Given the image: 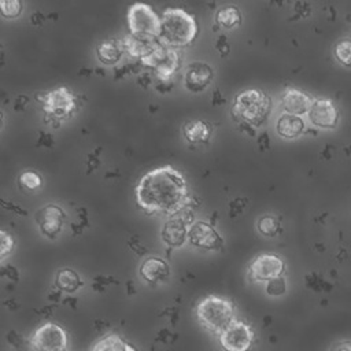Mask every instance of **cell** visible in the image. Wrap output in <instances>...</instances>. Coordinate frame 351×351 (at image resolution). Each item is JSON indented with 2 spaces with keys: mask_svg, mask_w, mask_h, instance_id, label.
<instances>
[{
  "mask_svg": "<svg viewBox=\"0 0 351 351\" xmlns=\"http://www.w3.org/2000/svg\"><path fill=\"white\" fill-rule=\"evenodd\" d=\"M55 285L58 289L64 292H75L84 282L80 280L78 274L71 269H60L55 277Z\"/></svg>",
  "mask_w": 351,
  "mask_h": 351,
  "instance_id": "7402d4cb",
  "label": "cell"
},
{
  "mask_svg": "<svg viewBox=\"0 0 351 351\" xmlns=\"http://www.w3.org/2000/svg\"><path fill=\"white\" fill-rule=\"evenodd\" d=\"M270 110L269 97L256 89H248L239 93L234 99L233 111L237 117L252 125H261Z\"/></svg>",
  "mask_w": 351,
  "mask_h": 351,
  "instance_id": "277c9868",
  "label": "cell"
},
{
  "mask_svg": "<svg viewBox=\"0 0 351 351\" xmlns=\"http://www.w3.org/2000/svg\"><path fill=\"white\" fill-rule=\"evenodd\" d=\"M213 80V70L206 63H192L184 77V85L191 92H202Z\"/></svg>",
  "mask_w": 351,
  "mask_h": 351,
  "instance_id": "5bb4252c",
  "label": "cell"
},
{
  "mask_svg": "<svg viewBox=\"0 0 351 351\" xmlns=\"http://www.w3.org/2000/svg\"><path fill=\"white\" fill-rule=\"evenodd\" d=\"M278 221L273 217H262L258 222V229L265 236H274L278 232Z\"/></svg>",
  "mask_w": 351,
  "mask_h": 351,
  "instance_id": "83f0119b",
  "label": "cell"
},
{
  "mask_svg": "<svg viewBox=\"0 0 351 351\" xmlns=\"http://www.w3.org/2000/svg\"><path fill=\"white\" fill-rule=\"evenodd\" d=\"M330 351H351V343L350 341H343V343H337L332 347Z\"/></svg>",
  "mask_w": 351,
  "mask_h": 351,
  "instance_id": "4dcf8cb0",
  "label": "cell"
},
{
  "mask_svg": "<svg viewBox=\"0 0 351 351\" xmlns=\"http://www.w3.org/2000/svg\"><path fill=\"white\" fill-rule=\"evenodd\" d=\"M184 134L189 143H206L210 138L211 129L204 121H188L184 125Z\"/></svg>",
  "mask_w": 351,
  "mask_h": 351,
  "instance_id": "44dd1931",
  "label": "cell"
},
{
  "mask_svg": "<svg viewBox=\"0 0 351 351\" xmlns=\"http://www.w3.org/2000/svg\"><path fill=\"white\" fill-rule=\"evenodd\" d=\"M192 223L182 217L169 219L162 230L163 241L170 247H180L185 243L188 237V229Z\"/></svg>",
  "mask_w": 351,
  "mask_h": 351,
  "instance_id": "9a60e30c",
  "label": "cell"
},
{
  "mask_svg": "<svg viewBox=\"0 0 351 351\" xmlns=\"http://www.w3.org/2000/svg\"><path fill=\"white\" fill-rule=\"evenodd\" d=\"M233 304L219 296L210 295L204 298L196 307V317L199 322L210 332L221 335L233 319Z\"/></svg>",
  "mask_w": 351,
  "mask_h": 351,
  "instance_id": "3957f363",
  "label": "cell"
},
{
  "mask_svg": "<svg viewBox=\"0 0 351 351\" xmlns=\"http://www.w3.org/2000/svg\"><path fill=\"white\" fill-rule=\"evenodd\" d=\"M254 335L251 328L241 321H232L219 335L221 346L226 351H248Z\"/></svg>",
  "mask_w": 351,
  "mask_h": 351,
  "instance_id": "9c48e42d",
  "label": "cell"
},
{
  "mask_svg": "<svg viewBox=\"0 0 351 351\" xmlns=\"http://www.w3.org/2000/svg\"><path fill=\"white\" fill-rule=\"evenodd\" d=\"M191 244L203 250H218L222 247V237L218 232L206 222H195L188 229Z\"/></svg>",
  "mask_w": 351,
  "mask_h": 351,
  "instance_id": "7c38bea8",
  "label": "cell"
},
{
  "mask_svg": "<svg viewBox=\"0 0 351 351\" xmlns=\"http://www.w3.org/2000/svg\"><path fill=\"white\" fill-rule=\"evenodd\" d=\"M136 202L148 214L174 215L189 203L186 181L169 165L156 167L140 178L136 185Z\"/></svg>",
  "mask_w": 351,
  "mask_h": 351,
  "instance_id": "6da1fadb",
  "label": "cell"
},
{
  "mask_svg": "<svg viewBox=\"0 0 351 351\" xmlns=\"http://www.w3.org/2000/svg\"><path fill=\"white\" fill-rule=\"evenodd\" d=\"M0 128H1V114H0Z\"/></svg>",
  "mask_w": 351,
  "mask_h": 351,
  "instance_id": "d6a6232c",
  "label": "cell"
},
{
  "mask_svg": "<svg viewBox=\"0 0 351 351\" xmlns=\"http://www.w3.org/2000/svg\"><path fill=\"white\" fill-rule=\"evenodd\" d=\"M40 100L45 112L56 119L67 118L75 108V97L66 86H60L44 93Z\"/></svg>",
  "mask_w": 351,
  "mask_h": 351,
  "instance_id": "ba28073f",
  "label": "cell"
},
{
  "mask_svg": "<svg viewBox=\"0 0 351 351\" xmlns=\"http://www.w3.org/2000/svg\"><path fill=\"white\" fill-rule=\"evenodd\" d=\"M140 274L147 282L156 285L170 277V267L166 261L156 256H149L141 263Z\"/></svg>",
  "mask_w": 351,
  "mask_h": 351,
  "instance_id": "2e32d148",
  "label": "cell"
},
{
  "mask_svg": "<svg viewBox=\"0 0 351 351\" xmlns=\"http://www.w3.org/2000/svg\"><path fill=\"white\" fill-rule=\"evenodd\" d=\"M159 45H160V43L155 37H144V36L129 34L123 40L125 51L132 56H138L140 59L148 56Z\"/></svg>",
  "mask_w": 351,
  "mask_h": 351,
  "instance_id": "e0dca14e",
  "label": "cell"
},
{
  "mask_svg": "<svg viewBox=\"0 0 351 351\" xmlns=\"http://www.w3.org/2000/svg\"><path fill=\"white\" fill-rule=\"evenodd\" d=\"M33 351H67V333L56 324L47 322L30 337Z\"/></svg>",
  "mask_w": 351,
  "mask_h": 351,
  "instance_id": "8992f818",
  "label": "cell"
},
{
  "mask_svg": "<svg viewBox=\"0 0 351 351\" xmlns=\"http://www.w3.org/2000/svg\"><path fill=\"white\" fill-rule=\"evenodd\" d=\"M335 55L341 64L351 67V40L339 41L335 47Z\"/></svg>",
  "mask_w": 351,
  "mask_h": 351,
  "instance_id": "d4e9b609",
  "label": "cell"
},
{
  "mask_svg": "<svg viewBox=\"0 0 351 351\" xmlns=\"http://www.w3.org/2000/svg\"><path fill=\"white\" fill-rule=\"evenodd\" d=\"M126 18L130 34L155 38L158 37L160 30V18L148 4H133L128 11Z\"/></svg>",
  "mask_w": 351,
  "mask_h": 351,
  "instance_id": "5b68a950",
  "label": "cell"
},
{
  "mask_svg": "<svg viewBox=\"0 0 351 351\" xmlns=\"http://www.w3.org/2000/svg\"><path fill=\"white\" fill-rule=\"evenodd\" d=\"M303 128H304L303 119L300 117L291 115V114L281 115L276 126L277 133L285 138H293L299 136L303 132Z\"/></svg>",
  "mask_w": 351,
  "mask_h": 351,
  "instance_id": "ffe728a7",
  "label": "cell"
},
{
  "mask_svg": "<svg viewBox=\"0 0 351 351\" xmlns=\"http://www.w3.org/2000/svg\"><path fill=\"white\" fill-rule=\"evenodd\" d=\"M284 262L274 254H262L256 256L250 267V277L254 281H270L281 277Z\"/></svg>",
  "mask_w": 351,
  "mask_h": 351,
  "instance_id": "30bf717a",
  "label": "cell"
},
{
  "mask_svg": "<svg viewBox=\"0 0 351 351\" xmlns=\"http://www.w3.org/2000/svg\"><path fill=\"white\" fill-rule=\"evenodd\" d=\"M197 36L195 18L181 8H166L160 16L158 41L165 47H186Z\"/></svg>",
  "mask_w": 351,
  "mask_h": 351,
  "instance_id": "7a4b0ae2",
  "label": "cell"
},
{
  "mask_svg": "<svg viewBox=\"0 0 351 351\" xmlns=\"http://www.w3.org/2000/svg\"><path fill=\"white\" fill-rule=\"evenodd\" d=\"M266 292L271 296H280L285 292V281L282 277H277L274 280H270L266 285Z\"/></svg>",
  "mask_w": 351,
  "mask_h": 351,
  "instance_id": "f546056e",
  "label": "cell"
},
{
  "mask_svg": "<svg viewBox=\"0 0 351 351\" xmlns=\"http://www.w3.org/2000/svg\"><path fill=\"white\" fill-rule=\"evenodd\" d=\"M92 351H137L133 346L123 341L117 335H110L97 341Z\"/></svg>",
  "mask_w": 351,
  "mask_h": 351,
  "instance_id": "603a6c76",
  "label": "cell"
},
{
  "mask_svg": "<svg viewBox=\"0 0 351 351\" xmlns=\"http://www.w3.org/2000/svg\"><path fill=\"white\" fill-rule=\"evenodd\" d=\"M308 117L310 121L319 128H335L337 125L339 112L330 100L318 99L313 101Z\"/></svg>",
  "mask_w": 351,
  "mask_h": 351,
  "instance_id": "4fadbf2b",
  "label": "cell"
},
{
  "mask_svg": "<svg viewBox=\"0 0 351 351\" xmlns=\"http://www.w3.org/2000/svg\"><path fill=\"white\" fill-rule=\"evenodd\" d=\"M22 11L19 0H0V14L5 18H16Z\"/></svg>",
  "mask_w": 351,
  "mask_h": 351,
  "instance_id": "4316f807",
  "label": "cell"
},
{
  "mask_svg": "<svg viewBox=\"0 0 351 351\" xmlns=\"http://www.w3.org/2000/svg\"><path fill=\"white\" fill-rule=\"evenodd\" d=\"M215 21L219 26H222L225 29H232V27L240 25L241 15L236 7H223L217 12Z\"/></svg>",
  "mask_w": 351,
  "mask_h": 351,
  "instance_id": "cb8c5ba5",
  "label": "cell"
},
{
  "mask_svg": "<svg viewBox=\"0 0 351 351\" xmlns=\"http://www.w3.org/2000/svg\"><path fill=\"white\" fill-rule=\"evenodd\" d=\"M29 100L26 99V97H23V96H21L18 100H16V103H15V110H22L23 108V106H25V103H27Z\"/></svg>",
  "mask_w": 351,
  "mask_h": 351,
  "instance_id": "1f68e13d",
  "label": "cell"
},
{
  "mask_svg": "<svg viewBox=\"0 0 351 351\" xmlns=\"http://www.w3.org/2000/svg\"><path fill=\"white\" fill-rule=\"evenodd\" d=\"M14 248V239L10 233L0 229V261L7 256Z\"/></svg>",
  "mask_w": 351,
  "mask_h": 351,
  "instance_id": "f1b7e54d",
  "label": "cell"
},
{
  "mask_svg": "<svg viewBox=\"0 0 351 351\" xmlns=\"http://www.w3.org/2000/svg\"><path fill=\"white\" fill-rule=\"evenodd\" d=\"M64 217V211L60 207L55 204H47L36 214V222L44 236L55 239L63 228Z\"/></svg>",
  "mask_w": 351,
  "mask_h": 351,
  "instance_id": "8fae6325",
  "label": "cell"
},
{
  "mask_svg": "<svg viewBox=\"0 0 351 351\" xmlns=\"http://www.w3.org/2000/svg\"><path fill=\"white\" fill-rule=\"evenodd\" d=\"M140 60L145 66H149L151 69H154L162 81L169 80L180 66L178 52L162 44L156 49H154L148 56Z\"/></svg>",
  "mask_w": 351,
  "mask_h": 351,
  "instance_id": "52a82bcc",
  "label": "cell"
},
{
  "mask_svg": "<svg viewBox=\"0 0 351 351\" xmlns=\"http://www.w3.org/2000/svg\"><path fill=\"white\" fill-rule=\"evenodd\" d=\"M18 182L19 185L23 188V189H29V191H33V189H37L41 186L43 184V180L41 177L34 173V171H23L19 178H18Z\"/></svg>",
  "mask_w": 351,
  "mask_h": 351,
  "instance_id": "484cf974",
  "label": "cell"
},
{
  "mask_svg": "<svg viewBox=\"0 0 351 351\" xmlns=\"http://www.w3.org/2000/svg\"><path fill=\"white\" fill-rule=\"evenodd\" d=\"M282 106L287 114L300 117L310 111L313 106V100L308 95L298 89H288L282 96Z\"/></svg>",
  "mask_w": 351,
  "mask_h": 351,
  "instance_id": "ac0fdd59",
  "label": "cell"
},
{
  "mask_svg": "<svg viewBox=\"0 0 351 351\" xmlns=\"http://www.w3.org/2000/svg\"><path fill=\"white\" fill-rule=\"evenodd\" d=\"M125 51L123 43L118 40H106L96 47L97 58L104 64H115Z\"/></svg>",
  "mask_w": 351,
  "mask_h": 351,
  "instance_id": "d6986e66",
  "label": "cell"
}]
</instances>
